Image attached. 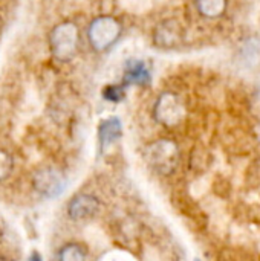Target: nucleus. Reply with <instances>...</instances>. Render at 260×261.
Masks as SVG:
<instances>
[{"label":"nucleus","instance_id":"obj_6","mask_svg":"<svg viewBox=\"0 0 260 261\" xmlns=\"http://www.w3.org/2000/svg\"><path fill=\"white\" fill-rule=\"evenodd\" d=\"M100 210V200L92 194H77L67 205V214L72 220H87Z\"/></svg>","mask_w":260,"mask_h":261},{"label":"nucleus","instance_id":"obj_5","mask_svg":"<svg viewBox=\"0 0 260 261\" xmlns=\"http://www.w3.org/2000/svg\"><path fill=\"white\" fill-rule=\"evenodd\" d=\"M34 190L44 199H55L64 193L66 179L61 171L52 167L40 168L32 177Z\"/></svg>","mask_w":260,"mask_h":261},{"label":"nucleus","instance_id":"obj_14","mask_svg":"<svg viewBox=\"0 0 260 261\" xmlns=\"http://www.w3.org/2000/svg\"><path fill=\"white\" fill-rule=\"evenodd\" d=\"M28 261H43V258H41V255H40L38 252H32V254L29 255V260Z\"/></svg>","mask_w":260,"mask_h":261},{"label":"nucleus","instance_id":"obj_8","mask_svg":"<svg viewBox=\"0 0 260 261\" xmlns=\"http://www.w3.org/2000/svg\"><path fill=\"white\" fill-rule=\"evenodd\" d=\"M181 38H182V31L176 20H166L159 23L153 34V40L156 46L164 49L176 47L181 43Z\"/></svg>","mask_w":260,"mask_h":261},{"label":"nucleus","instance_id":"obj_13","mask_svg":"<svg viewBox=\"0 0 260 261\" xmlns=\"http://www.w3.org/2000/svg\"><path fill=\"white\" fill-rule=\"evenodd\" d=\"M12 170H14V159H12V156L6 150L0 148V182L6 180L11 176Z\"/></svg>","mask_w":260,"mask_h":261},{"label":"nucleus","instance_id":"obj_9","mask_svg":"<svg viewBox=\"0 0 260 261\" xmlns=\"http://www.w3.org/2000/svg\"><path fill=\"white\" fill-rule=\"evenodd\" d=\"M123 136V125L116 116L103 119L98 125V147L100 153H104L110 145L120 141Z\"/></svg>","mask_w":260,"mask_h":261},{"label":"nucleus","instance_id":"obj_3","mask_svg":"<svg viewBox=\"0 0 260 261\" xmlns=\"http://www.w3.org/2000/svg\"><path fill=\"white\" fill-rule=\"evenodd\" d=\"M121 23L112 15H100L93 18L87 29V38L90 46L97 52H106L121 37Z\"/></svg>","mask_w":260,"mask_h":261},{"label":"nucleus","instance_id":"obj_15","mask_svg":"<svg viewBox=\"0 0 260 261\" xmlns=\"http://www.w3.org/2000/svg\"><path fill=\"white\" fill-rule=\"evenodd\" d=\"M196 261H198V260H196Z\"/></svg>","mask_w":260,"mask_h":261},{"label":"nucleus","instance_id":"obj_2","mask_svg":"<svg viewBox=\"0 0 260 261\" xmlns=\"http://www.w3.org/2000/svg\"><path fill=\"white\" fill-rule=\"evenodd\" d=\"M80 32L75 23L63 21L54 26L49 34V49L55 60L61 63L70 61L78 50Z\"/></svg>","mask_w":260,"mask_h":261},{"label":"nucleus","instance_id":"obj_7","mask_svg":"<svg viewBox=\"0 0 260 261\" xmlns=\"http://www.w3.org/2000/svg\"><path fill=\"white\" fill-rule=\"evenodd\" d=\"M152 81V73L149 66L138 58H130L124 63V70H123V86H139L146 87Z\"/></svg>","mask_w":260,"mask_h":261},{"label":"nucleus","instance_id":"obj_12","mask_svg":"<svg viewBox=\"0 0 260 261\" xmlns=\"http://www.w3.org/2000/svg\"><path fill=\"white\" fill-rule=\"evenodd\" d=\"M101 95L109 102H121L126 96V90L123 84H107L103 89Z\"/></svg>","mask_w":260,"mask_h":261},{"label":"nucleus","instance_id":"obj_11","mask_svg":"<svg viewBox=\"0 0 260 261\" xmlns=\"http://www.w3.org/2000/svg\"><path fill=\"white\" fill-rule=\"evenodd\" d=\"M58 261H86V252L80 245L67 243L61 248L58 254Z\"/></svg>","mask_w":260,"mask_h":261},{"label":"nucleus","instance_id":"obj_4","mask_svg":"<svg viewBox=\"0 0 260 261\" xmlns=\"http://www.w3.org/2000/svg\"><path fill=\"white\" fill-rule=\"evenodd\" d=\"M187 110L185 104L179 95L173 92H164L158 96L153 106V116L155 119L164 127H176L185 119Z\"/></svg>","mask_w":260,"mask_h":261},{"label":"nucleus","instance_id":"obj_1","mask_svg":"<svg viewBox=\"0 0 260 261\" xmlns=\"http://www.w3.org/2000/svg\"><path fill=\"white\" fill-rule=\"evenodd\" d=\"M146 162L161 176H170L179 164V147L172 139H156L146 147Z\"/></svg>","mask_w":260,"mask_h":261},{"label":"nucleus","instance_id":"obj_10","mask_svg":"<svg viewBox=\"0 0 260 261\" xmlns=\"http://www.w3.org/2000/svg\"><path fill=\"white\" fill-rule=\"evenodd\" d=\"M198 11L208 18H216L224 14L227 0H195Z\"/></svg>","mask_w":260,"mask_h":261}]
</instances>
